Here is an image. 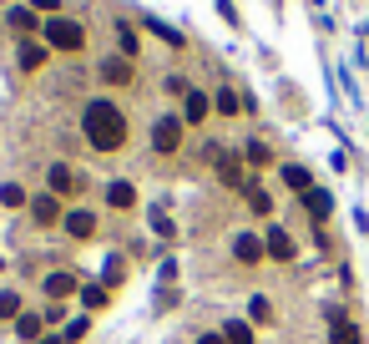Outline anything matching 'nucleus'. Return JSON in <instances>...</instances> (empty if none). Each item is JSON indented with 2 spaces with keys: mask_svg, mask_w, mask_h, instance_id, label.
I'll list each match as a JSON object with an SVG mask.
<instances>
[{
  "mask_svg": "<svg viewBox=\"0 0 369 344\" xmlns=\"http://www.w3.org/2000/svg\"><path fill=\"white\" fill-rule=\"evenodd\" d=\"M86 329H92V319L76 314V319H66V324H61V339H66V344H81V339H86Z\"/></svg>",
  "mask_w": 369,
  "mask_h": 344,
  "instance_id": "24",
  "label": "nucleus"
},
{
  "mask_svg": "<svg viewBox=\"0 0 369 344\" xmlns=\"http://www.w3.org/2000/svg\"><path fill=\"white\" fill-rule=\"evenodd\" d=\"M212 106H218L223 117H238V106H243V101H238V92H233V86H223V92L212 96Z\"/></svg>",
  "mask_w": 369,
  "mask_h": 344,
  "instance_id": "29",
  "label": "nucleus"
},
{
  "mask_svg": "<svg viewBox=\"0 0 369 344\" xmlns=\"http://www.w3.org/2000/svg\"><path fill=\"white\" fill-rule=\"evenodd\" d=\"M248 314H253V324H273V299H263V294H253V304H248Z\"/></svg>",
  "mask_w": 369,
  "mask_h": 344,
  "instance_id": "26",
  "label": "nucleus"
},
{
  "mask_svg": "<svg viewBox=\"0 0 369 344\" xmlns=\"http://www.w3.org/2000/svg\"><path fill=\"white\" fill-rule=\"evenodd\" d=\"M61 228H66L71 238H92V233H96V213L92 208H71L66 218H61Z\"/></svg>",
  "mask_w": 369,
  "mask_h": 344,
  "instance_id": "12",
  "label": "nucleus"
},
{
  "mask_svg": "<svg viewBox=\"0 0 369 344\" xmlns=\"http://www.w3.org/2000/svg\"><path fill=\"white\" fill-rule=\"evenodd\" d=\"M212 112V101H208V92H203V86H192V92L182 96V122L187 127H203V117Z\"/></svg>",
  "mask_w": 369,
  "mask_h": 344,
  "instance_id": "11",
  "label": "nucleus"
},
{
  "mask_svg": "<svg viewBox=\"0 0 369 344\" xmlns=\"http://www.w3.org/2000/svg\"><path fill=\"white\" fill-rule=\"evenodd\" d=\"M20 314H26V309H20V294L6 289V294H0V319H20Z\"/></svg>",
  "mask_w": 369,
  "mask_h": 344,
  "instance_id": "31",
  "label": "nucleus"
},
{
  "mask_svg": "<svg viewBox=\"0 0 369 344\" xmlns=\"http://www.w3.org/2000/svg\"><path fill=\"white\" fill-rule=\"evenodd\" d=\"M41 41H46L51 51H86V26L81 20H71V15H51L46 20V31H41Z\"/></svg>",
  "mask_w": 369,
  "mask_h": 344,
  "instance_id": "2",
  "label": "nucleus"
},
{
  "mask_svg": "<svg viewBox=\"0 0 369 344\" xmlns=\"http://www.w3.org/2000/svg\"><path fill=\"white\" fill-rule=\"evenodd\" d=\"M182 117H157L152 122V147H157V152H178L182 147Z\"/></svg>",
  "mask_w": 369,
  "mask_h": 344,
  "instance_id": "4",
  "label": "nucleus"
},
{
  "mask_svg": "<svg viewBox=\"0 0 369 344\" xmlns=\"http://www.w3.org/2000/svg\"><path fill=\"white\" fill-rule=\"evenodd\" d=\"M243 198H248V208L258 213V218H268V213H273V198H268L263 187H253V182H248V187H243Z\"/></svg>",
  "mask_w": 369,
  "mask_h": 344,
  "instance_id": "23",
  "label": "nucleus"
},
{
  "mask_svg": "<svg viewBox=\"0 0 369 344\" xmlns=\"http://www.w3.org/2000/svg\"><path fill=\"white\" fill-rule=\"evenodd\" d=\"M263 253L278 258V264H294V258H298V248H294V238H289L284 228H268L263 233Z\"/></svg>",
  "mask_w": 369,
  "mask_h": 344,
  "instance_id": "9",
  "label": "nucleus"
},
{
  "mask_svg": "<svg viewBox=\"0 0 369 344\" xmlns=\"http://www.w3.org/2000/svg\"><path fill=\"white\" fill-rule=\"evenodd\" d=\"M243 162H253V167H273V152H268L263 142H248V147H243Z\"/></svg>",
  "mask_w": 369,
  "mask_h": 344,
  "instance_id": "28",
  "label": "nucleus"
},
{
  "mask_svg": "<svg viewBox=\"0 0 369 344\" xmlns=\"http://www.w3.org/2000/svg\"><path fill=\"white\" fill-rule=\"evenodd\" d=\"M303 208H309V218H314V228H319V223L334 213V192H329V187H314L309 198H303Z\"/></svg>",
  "mask_w": 369,
  "mask_h": 344,
  "instance_id": "14",
  "label": "nucleus"
},
{
  "mask_svg": "<svg viewBox=\"0 0 369 344\" xmlns=\"http://www.w3.org/2000/svg\"><path fill=\"white\" fill-rule=\"evenodd\" d=\"M198 344H223V334H203V339H198Z\"/></svg>",
  "mask_w": 369,
  "mask_h": 344,
  "instance_id": "35",
  "label": "nucleus"
},
{
  "mask_svg": "<svg viewBox=\"0 0 369 344\" xmlns=\"http://www.w3.org/2000/svg\"><path fill=\"white\" fill-rule=\"evenodd\" d=\"M36 344H66V339H61V334H41Z\"/></svg>",
  "mask_w": 369,
  "mask_h": 344,
  "instance_id": "34",
  "label": "nucleus"
},
{
  "mask_svg": "<svg viewBox=\"0 0 369 344\" xmlns=\"http://www.w3.org/2000/svg\"><path fill=\"white\" fill-rule=\"evenodd\" d=\"M218 182H223V187H233V192H243V187H248V172H243V157H233V152H228V157L218 162Z\"/></svg>",
  "mask_w": 369,
  "mask_h": 344,
  "instance_id": "13",
  "label": "nucleus"
},
{
  "mask_svg": "<svg viewBox=\"0 0 369 344\" xmlns=\"http://www.w3.org/2000/svg\"><path fill=\"white\" fill-rule=\"evenodd\" d=\"M142 46H137V31L132 26H126V20H117V56H126V61H132Z\"/></svg>",
  "mask_w": 369,
  "mask_h": 344,
  "instance_id": "22",
  "label": "nucleus"
},
{
  "mask_svg": "<svg viewBox=\"0 0 369 344\" xmlns=\"http://www.w3.org/2000/svg\"><path fill=\"white\" fill-rule=\"evenodd\" d=\"M6 26H10V31H15L20 41H31V36H36V10H31V6H15Z\"/></svg>",
  "mask_w": 369,
  "mask_h": 344,
  "instance_id": "17",
  "label": "nucleus"
},
{
  "mask_svg": "<svg viewBox=\"0 0 369 344\" xmlns=\"http://www.w3.org/2000/svg\"><path fill=\"white\" fill-rule=\"evenodd\" d=\"M329 344H364V329L354 324V319H344V324L329 329Z\"/></svg>",
  "mask_w": 369,
  "mask_h": 344,
  "instance_id": "21",
  "label": "nucleus"
},
{
  "mask_svg": "<svg viewBox=\"0 0 369 344\" xmlns=\"http://www.w3.org/2000/svg\"><path fill=\"white\" fill-rule=\"evenodd\" d=\"M31 218H36L41 228L61 223V218H66V213H61V198H56V192H36V198H31Z\"/></svg>",
  "mask_w": 369,
  "mask_h": 344,
  "instance_id": "7",
  "label": "nucleus"
},
{
  "mask_svg": "<svg viewBox=\"0 0 369 344\" xmlns=\"http://www.w3.org/2000/svg\"><path fill=\"white\" fill-rule=\"evenodd\" d=\"M46 178H51V192H56L61 203H66V198H81V187H86V178H81L71 162H51Z\"/></svg>",
  "mask_w": 369,
  "mask_h": 344,
  "instance_id": "3",
  "label": "nucleus"
},
{
  "mask_svg": "<svg viewBox=\"0 0 369 344\" xmlns=\"http://www.w3.org/2000/svg\"><path fill=\"white\" fill-rule=\"evenodd\" d=\"M142 26H147L152 36H157V41H167V46H172V51H182V46H187V41H182V31H172V26H167V20H157V15H147V20H142Z\"/></svg>",
  "mask_w": 369,
  "mask_h": 344,
  "instance_id": "18",
  "label": "nucleus"
},
{
  "mask_svg": "<svg viewBox=\"0 0 369 344\" xmlns=\"http://www.w3.org/2000/svg\"><path fill=\"white\" fill-rule=\"evenodd\" d=\"M61 0H31V10H56Z\"/></svg>",
  "mask_w": 369,
  "mask_h": 344,
  "instance_id": "33",
  "label": "nucleus"
},
{
  "mask_svg": "<svg viewBox=\"0 0 369 344\" xmlns=\"http://www.w3.org/2000/svg\"><path fill=\"white\" fill-rule=\"evenodd\" d=\"M223 344H253V324H243V319L223 324Z\"/></svg>",
  "mask_w": 369,
  "mask_h": 344,
  "instance_id": "25",
  "label": "nucleus"
},
{
  "mask_svg": "<svg viewBox=\"0 0 369 344\" xmlns=\"http://www.w3.org/2000/svg\"><path fill=\"white\" fill-rule=\"evenodd\" d=\"M233 258H238V264H258V258H263V238L238 233V238H233Z\"/></svg>",
  "mask_w": 369,
  "mask_h": 344,
  "instance_id": "15",
  "label": "nucleus"
},
{
  "mask_svg": "<svg viewBox=\"0 0 369 344\" xmlns=\"http://www.w3.org/2000/svg\"><path fill=\"white\" fill-rule=\"evenodd\" d=\"M162 92H167V96H187V92H192V81H187L182 71H172V76H162Z\"/></svg>",
  "mask_w": 369,
  "mask_h": 344,
  "instance_id": "30",
  "label": "nucleus"
},
{
  "mask_svg": "<svg viewBox=\"0 0 369 344\" xmlns=\"http://www.w3.org/2000/svg\"><path fill=\"white\" fill-rule=\"evenodd\" d=\"M81 132H86V142H92L96 152H122L126 147V112L112 96H96V101H86V112H81Z\"/></svg>",
  "mask_w": 369,
  "mask_h": 344,
  "instance_id": "1",
  "label": "nucleus"
},
{
  "mask_svg": "<svg viewBox=\"0 0 369 344\" xmlns=\"http://www.w3.org/2000/svg\"><path fill=\"white\" fill-rule=\"evenodd\" d=\"M278 178H284V187H289V192H298V198H309V192L319 187V182H314V172H309V167H298V162L278 167Z\"/></svg>",
  "mask_w": 369,
  "mask_h": 344,
  "instance_id": "10",
  "label": "nucleus"
},
{
  "mask_svg": "<svg viewBox=\"0 0 369 344\" xmlns=\"http://www.w3.org/2000/svg\"><path fill=\"white\" fill-rule=\"evenodd\" d=\"M0 208H31V198H26V187H15V182H6V187H0Z\"/></svg>",
  "mask_w": 369,
  "mask_h": 344,
  "instance_id": "27",
  "label": "nucleus"
},
{
  "mask_svg": "<svg viewBox=\"0 0 369 344\" xmlns=\"http://www.w3.org/2000/svg\"><path fill=\"white\" fill-rule=\"evenodd\" d=\"M46 56H51V46L31 36V41H20V51H15V66L31 76V71H41V66H46Z\"/></svg>",
  "mask_w": 369,
  "mask_h": 344,
  "instance_id": "6",
  "label": "nucleus"
},
{
  "mask_svg": "<svg viewBox=\"0 0 369 344\" xmlns=\"http://www.w3.org/2000/svg\"><path fill=\"white\" fill-rule=\"evenodd\" d=\"M152 228H157L162 238H172V218H167V213H157V208H152Z\"/></svg>",
  "mask_w": 369,
  "mask_h": 344,
  "instance_id": "32",
  "label": "nucleus"
},
{
  "mask_svg": "<svg viewBox=\"0 0 369 344\" xmlns=\"http://www.w3.org/2000/svg\"><path fill=\"white\" fill-rule=\"evenodd\" d=\"M106 208H117V213L137 208V187L132 182H106Z\"/></svg>",
  "mask_w": 369,
  "mask_h": 344,
  "instance_id": "16",
  "label": "nucleus"
},
{
  "mask_svg": "<svg viewBox=\"0 0 369 344\" xmlns=\"http://www.w3.org/2000/svg\"><path fill=\"white\" fill-rule=\"evenodd\" d=\"M81 304L96 314V309H106V304H112V289H106L101 278H96V284H81Z\"/></svg>",
  "mask_w": 369,
  "mask_h": 344,
  "instance_id": "19",
  "label": "nucleus"
},
{
  "mask_svg": "<svg viewBox=\"0 0 369 344\" xmlns=\"http://www.w3.org/2000/svg\"><path fill=\"white\" fill-rule=\"evenodd\" d=\"M15 334L36 344L41 334H46V314H20V319H15Z\"/></svg>",
  "mask_w": 369,
  "mask_h": 344,
  "instance_id": "20",
  "label": "nucleus"
},
{
  "mask_svg": "<svg viewBox=\"0 0 369 344\" xmlns=\"http://www.w3.org/2000/svg\"><path fill=\"white\" fill-rule=\"evenodd\" d=\"M41 289H46L51 304H66L71 294H81V278H76V273H66V268H56V273H46V284H41Z\"/></svg>",
  "mask_w": 369,
  "mask_h": 344,
  "instance_id": "5",
  "label": "nucleus"
},
{
  "mask_svg": "<svg viewBox=\"0 0 369 344\" xmlns=\"http://www.w3.org/2000/svg\"><path fill=\"white\" fill-rule=\"evenodd\" d=\"M101 81H106V86H132V81H137V66H132L126 56H106V61H101Z\"/></svg>",
  "mask_w": 369,
  "mask_h": 344,
  "instance_id": "8",
  "label": "nucleus"
}]
</instances>
